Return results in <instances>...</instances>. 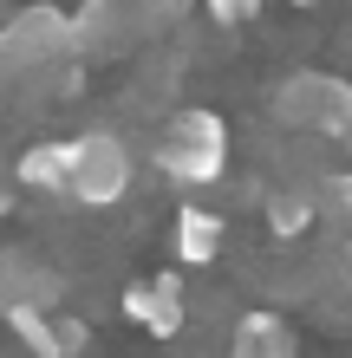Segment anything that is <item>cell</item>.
Wrapping results in <instances>:
<instances>
[{
	"mask_svg": "<svg viewBox=\"0 0 352 358\" xmlns=\"http://www.w3.org/2000/svg\"><path fill=\"white\" fill-rule=\"evenodd\" d=\"M78 59V20L59 7H27L0 27V104H39L66 92V66Z\"/></svg>",
	"mask_w": 352,
	"mask_h": 358,
	"instance_id": "1",
	"label": "cell"
},
{
	"mask_svg": "<svg viewBox=\"0 0 352 358\" xmlns=\"http://www.w3.org/2000/svg\"><path fill=\"white\" fill-rule=\"evenodd\" d=\"M124 189H131V150L111 131L72 137V202L85 208H111Z\"/></svg>",
	"mask_w": 352,
	"mask_h": 358,
	"instance_id": "2",
	"label": "cell"
},
{
	"mask_svg": "<svg viewBox=\"0 0 352 358\" xmlns=\"http://www.w3.org/2000/svg\"><path fill=\"white\" fill-rule=\"evenodd\" d=\"M72 20H78V52L85 59H118V52H131L137 39H150L143 0H85Z\"/></svg>",
	"mask_w": 352,
	"mask_h": 358,
	"instance_id": "3",
	"label": "cell"
},
{
	"mask_svg": "<svg viewBox=\"0 0 352 358\" xmlns=\"http://www.w3.org/2000/svg\"><path fill=\"white\" fill-rule=\"evenodd\" d=\"M59 300H66V280L52 267L0 248V320H13V313H59Z\"/></svg>",
	"mask_w": 352,
	"mask_h": 358,
	"instance_id": "4",
	"label": "cell"
},
{
	"mask_svg": "<svg viewBox=\"0 0 352 358\" xmlns=\"http://www.w3.org/2000/svg\"><path fill=\"white\" fill-rule=\"evenodd\" d=\"M326 92H333V72H287L274 85V117L287 124V131L314 137L320 117H326Z\"/></svg>",
	"mask_w": 352,
	"mask_h": 358,
	"instance_id": "5",
	"label": "cell"
},
{
	"mask_svg": "<svg viewBox=\"0 0 352 358\" xmlns=\"http://www.w3.org/2000/svg\"><path fill=\"white\" fill-rule=\"evenodd\" d=\"M124 313H131L143 332L170 339V332L183 326V280H176V273H157V280L131 287V293H124Z\"/></svg>",
	"mask_w": 352,
	"mask_h": 358,
	"instance_id": "6",
	"label": "cell"
},
{
	"mask_svg": "<svg viewBox=\"0 0 352 358\" xmlns=\"http://www.w3.org/2000/svg\"><path fill=\"white\" fill-rule=\"evenodd\" d=\"M229 358H294V332H287L281 313L255 306V313H241V320H235V332H229Z\"/></svg>",
	"mask_w": 352,
	"mask_h": 358,
	"instance_id": "7",
	"label": "cell"
},
{
	"mask_svg": "<svg viewBox=\"0 0 352 358\" xmlns=\"http://www.w3.org/2000/svg\"><path fill=\"white\" fill-rule=\"evenodd\" d=\"M222 241H229V222L222 215H209V208H176V235H170V248H176V261H190V267H209L216 255H222Z\"/></svg>",
	"mask_w": 352,
	"mask_h": 358,
	"instance_id": "8",
	"label": "cell"
},
{
	"mask_svg": "<svg viewBox=\"0 0 352 358\" xmlns=\"http://www.w3.org/2000/svg\"><path fill=\"white\" fill-rule=\"evenodd\" d=\"M20 189L72 196V143H33V150L20 157Z\"/></svg>",
	"mask_w": 352,
	"mask_h": 358,
	"instance_id": "9",
	"label": "cell"
},
{
	"mask_svg": "<svg viewBox=\"0 0 352 358\" xmlns=\"http://www.w3.org/2000/svg\"><path fill=\"white\" fill-rule=\"evenodd\" d=\"M163 143H183V150H216V157H229V124H222L216 111H202V104H183V111L170 117V131H163Z\"/></svg>",
	"mask_w": 352,
	"mask_h": 358,
	"instance_id": "10",
	"label": "cell"
},
{
	"mask_svg": "<svg viewBox=\"0 0 352 358\" xmlns=\"http://www.w3.org/2000/svg\"><path fill=\"white\" fill-rule=\"evenodd\" d=\"M157 170L170 176V182L202 189V182H216L222 170H229V157H216V150H183V143H163V150H157Z\"/></svg>",
	"mask_w": 352,
	"mask_h": 358,
	"instance_id": "11",
	"label": "cell"
},
{
	"mask_svg": "<svg viewBox=\"0 0 352 358\" xmlns=\"http://www.w3.org/2000/svg\"><path fill=\"white\" fill-rule=\"evenodd\" d=\"M314 137L352 157V78H333V92H326V117H320Z\"/></svg>",
	"mask_w": 352,
	"mask_h": 358,
	"instance_id": "12",
	"label": "cell"
},
{
	"mask_svg": "<svg viewBox=\"0 0 352 358\" xmlns=\"http://www.w3.org/2000/svg\"><path fill=\"white\" fill-rule=\"evenodd\" d=\"M314 215H320V196H307V189H281V196L267 202V228H274V235H300Z\"/></svg>",
	"mask_w": 352,
	"mask_h": 358,
	"instance_id": "13",
	"label": "cell"
},
{
	"mask_svg": "<svg viewBox=\"0 0 352 358\" xmlns=\"http://www.w3.org/2000/svg\"><path fill=\"white\" fill-rule=\"evenodd\" d=\"M320 215H333V222H352V170H333V176H320Z\"/></svg>",
	"mask_w": 352,
	"mask_h": 358,
	"instance_id": "14",
	"label": "cell"
},
{
	"mask_svg": "<svg viewBox=\"0 0 352 358\" xmlns=\"http://www.w3.org/2000/svg\"><path fill=\"white\" fill-rule=\"evenodd\" d=\"M202 7L216 13V27H248L261 13V0H202Z\"/></svg>",
	"mask_w": 352,
	"mask_h": 358,
	"instance_id": "15",
	"label": "cell"
},
{
	"mask_svg": "<svg viewBox=\"0 0 352 358\" xmlns=\"http://www.w3.org/2000/svg\"><path fill=\"white\" fill-rule=\"evenodd\" d=\"M190 7H196V0H143V20H150V33H170Z\"/></svg>",
	"mask_w": 352,
	"mask_h": 358,
	"instance_id": "16",
	"label": "cell"
},
{
	"mask_svg": "<svg viewBox=\"0 0 352 358\" xmlns=\"http://www.w3.org/2000/svg\"><path fill=\"white\" fill-rule=\"evenodd\" d=\"M339 261H346V267H352V235H346V248H339Z\"/></svg>",
	"mask_w": 352,
	"mask_h": 358,
	"instance_id": "17",
	"label": "cell"
},
{
	"mask_svg": "<svg viewBox=\"0 0 352 358\" xmlns=\"http://www.w3.org/2000/svg\"><path fill=\"white\" fill-rule=\"evenodd\" d=\"M294 7H307V0H294Z\"/></svg>",
	"mask_w": 352,
	"mask_h": 358,
	"instance_id": "18",
	"label": "cell"
}]
</instances>
